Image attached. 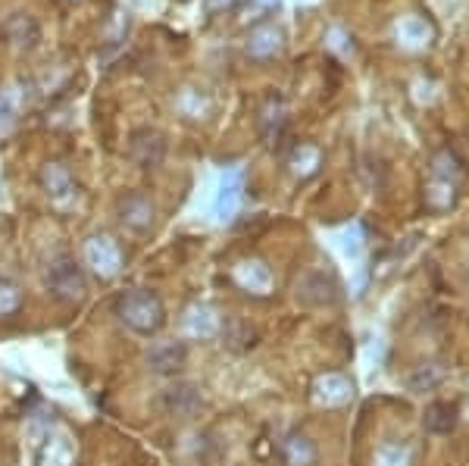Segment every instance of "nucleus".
<instances>
[{"label": "nucleus", "instance_id": "f257e3e1", "mask_svg": "<svg viewBox=\"0 0 469 466\" xmlns=\"http://www.w3.org/2000/svg\"><path fill=\"white\" fill-rule=\"evenodd\" d=\"M116 316L126 323L132 332L138 335H153L163 329L166 323V310L163 300L157 298L147 288H132V291H122L116 298Z\"/></svg>", "mask_w": 469, "mask_h": 466}, {"label": "nucleus", "instance_id": "f03ea898", "mask_svg": "<svg viewBox=\"0 0 469 466\" xmlns=\"http://www.w3.org/2000/svg\"><path fill=\"white\" fill-rule=\"evenodd\" d=\"M47 288H51L53 298L60 300H82L85 291H88V282H85V273L70 254H57L51 263H47V275H45Z\"/></svg>", "mask_w": 469, "mask_h": 466}, {"label": "nucleus", "instance_id": "7ed1b4c3", "mask_svg": "<svg viewBox=\"0 0 469 466\" xmlns=\"http://www.w3.org/2000/svg\"><path fill=\"white\" fill-rule=\"evenodd\" d=\"M85 263L97 279H113L122 273V248L110 235H91L85 241Z\"/></svg>", "mask_w": 469, "mask_h": 466}, {"label": "nucleus", "instance_id": "20e7f679", "mask_svg": "<svg viewBox=\"0 0 469 466\" xmlns=\"http://www.w3.org/2000/svg\"><path fill=\"white\" fill-rule=\"evenodd\" d=\"M298 300L307 307H335L338 300H341V285H338L335 273L310 269V273L298 282Z\"/></svg>", "mask_w": 469, "mask_h": 466}, {"label": "nucleus", "instance_id": "39448f33", "mask_svg": "<svg viewBox=\"0 0 469 466\" xmlns=\"http://www.w3.org/2000/svg\"><path fill=\"white\" fill-rule=\"evenodd\" d=\"M153 219H157V207L147 194L132 192L119 200V223L135 235H147L153 229Z\"/></svg>", "mask_w": 469, "mask_h": 466}, {"label": "nucleus", "instance_id": "423d86ee", "mask_svg": "<svg viewBox=\"0 0 469 466\" xmlns=\"http://www.w3.org/2000/svg\"><path fill=\"white\" fill-rule=\"evenodd\" d=\"M41 185H45L47 198L60 207H66L76 198V179H72L70 167H63V163H57V160L47 163V167L41 169Z\"/></svg>", "mask_w": 469, "mask_h": 466}, {"label": "nucleus", "instance_id": "0eeeda50", "mask_svg": "<svg viewBox=\"0 0 469 466\" xmlns=\"http://www.w3.org/2000/svg\"><path fill=\"white\" fill-rule=\"evenodd\" d=\"M282 45H285V35H282L279 26H273V22L257 26L254 32L248 35V57L257 60V63H267V60L279 57Z\"/></svg>", "mask_w": 469, "mask_h": 466}, {"label": "nucleus", "instance_id": "6e6552de", "mask_svg": "<svg viewBox=\"0 0 469 466\" xmlns=\"http://www.w3.org/2000/svg\"><path fill=\"white\" fill-rule=\"evenodd\" d=\"M242 188H244V176L242 169H226L219 182V192L213 200V213L216 219H232V213L238 210V200H242Z\"/></svg>", "mask_w": 469, "mask_h": 466}, {"label": "nucleus", "instance_id": "1a4fd4ad", "mask_svg": "<svg viewBox=\"0 0 469 466\" xmlns=\"http://www.w3.org/2000/svg\"><path fill=\"white\" fill-rule=\"evenodd\" d=\"M38 466H76V447L66 432H47L38 445Z\"/></svg>", "mask_w": 469, "mask_h": 466}, {"label": "nucleus", "instance_id": "9d476101", "mask_svg": "<svg viewBox=\"0 0 469 466\" xmlns=\"http://www.w3.org/2000/svg\"><path fill=\"white\" fill-rule=\"evenodd\" d=\"M232 275L248 294H260L263 298L273 288V273H269V266L263 260H242L232 269Z\"/></svg>", "mask_w": 469, "mask_h": 466}, {"label": "nucleus", "instance_id": "9b49d317", "mask_svg": "<svg viewBox=\"0 0 469 466\" xmlns=\"http://www.w3.org/2000/svg\"><path fill=\"white\" fill-rule=\"evenodd\" d=\"M160 404H163V410L166 413H172V416H191L203 401H201V391H197L194 385L178 382V385H172V388L163 391Z\"/></svg>", "mask_w": 469, "mask_h": 466}, {"label": "nucleus", "instance_id": "f8f14e48", "mask_svg": "<svg viewBox=\"0 0 469 466\" xmlns=\"http://www.w3.org/2000/svg\"><path fill=\"white\" fill-rule=\"evenodd\" d=\"M185 360H188V351L182 341H157L147 351V366L153 372H176L178 366H185Z\"/></svg>", "mask_w": 469, "mask_h": 466}, {"label": "nucleus", "instance_id": "ddd939ff", "mask_svg": "<svg viewBox=\"0 0 469 466\" xmlns=\"http://www.w3.org/2000/svg\"><path fill=\"white\" fill-rule=\"evenodd\" d=\"M219 329H222V320L210 304L188 307V314H185V332L188 335H194V339H213Z\"/></svg>", "mask_w": 469, "mask_h": 466}, {"label": "nucleus", "instance_id": "4468645a", "mask_svg": "<svg viewBox=\"0 0 469 466\" xmlns=\"http://www.w3.org/2000/svg\"><path fill=\"white\" fill-rule=\"evenodd\" d=\"M457 416H460V410H457V404L450 401H432L429 407H425L423 413V429L432 435H448L457 429Z\"/></svg>", "mask_w": 469, "mask_h": 466}, {"label": "nucleus", "instance_id": "2eb2a0df", "mask_svg": "<svg viewBox=\"0 0 469 466\" xmlns=\"http://www.w3.org/2000/svg\"><path fill=\"white\" fill-rule=\"evenodd\" d=\"M313 397L317 404H325V407H341V404L350 401V382L338 372H329L323 376L317 385H313Z\"/></svg>", "mask_w": 469, "mask_h": 466}, {"label": "nucleus", "instance_id": "dca6fc26", "mask_svg": "<svg viewBox=\"0 0 469 466\" xmlns=\"http://www.w3.org/2000/svg\"><path fill=\"white\" fill-rule=\"evenodd\" d=\"M282 454H285L288 466H313L317 463V457H319L317 445H313L304 432L285 435V441H282Z\"/></svg>", "mask_w": 469, "mask_h": 466}, {"label": "nucleus", "instance_id": "f3484780", "mask_svg": "<svg viewBox=\"0 0 469 466\" xmlns=\"http://www.w3.org/2000/svg\"><path fill=\"white\" fill-rule=\"evenodd\" d=\"M166 153V141L157 132H138L132 138V157L141 167H157Z\"/></svg>", "mask_w": 469, "mask_h": 466}, {"label": "nucleus", "instance_id": "a211bd4d", "mask_svg": "<svg viewBox=\"0 0 469 466\" xmlns=\"http://www.w3.org/2000/svg\"><path fill=\"white\" fill-rule=\"evenodd\" d=\"M4 32H7V38L13 41L16 47H32L35 41H38V26H35L29 16L16 13L7 20V26H4Z\"/></svg>", "mask_w": 469, "mask_h": 466}, {"label": "nucleus", "instance_id": "6ab92c4d", "mask_svg": "<svg viewBox=\"0 0 469 466\" xmlns=\"http://www.w3.org/2000/svg\"><path fill=\"white\" fill-rule=\"evenodd\" d=\"M375 466H413V451L398 441H385L375 451Z\"/></svg>", "mask_w": 469, "mask_h": 466}, {"label": "nucleus", "instance_id": "aec40b11", "mask_svg": "<svg viewBox=\"0 0 469 466\" xmlns=\"http://www.w3.org/2000/svg\"><path fill=\"white\" fill-rule=\"evenodd\" d=\"M22 307V291L13 285V282L0 279V320H7V316H16Z\"/></svg>", "mask_w": 469, "mask_h": 466}, {"label": "nucleus", "instance_id": "412c9836", "mask_svg": "<svg viewBox=\"0 0 469 466\" xmlns=\"http://www.w3.org/2000/svg\"><path fill=\"white\" fill-rule=\"evenodd\" d=\"M16 113H20V94H16V88H0V132H7L13 126Z\"/></svg>", "mask_w": 469, "mask_h": 466}, {"label": "nucleus", "instance_id": "4be33fe9", "mask_svg": "<svg viewBox=\"0 0 469 466\" xmlns=\"http://www.w3.org/2000/svg\"><path fill=\"white\" fill-rule=\"evenodd\" d=\"M72 4H78V0H72Z\"/></svg>", "mask_w": 469, "mask_h": 466}]
</instances>
